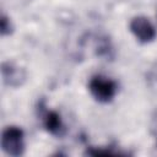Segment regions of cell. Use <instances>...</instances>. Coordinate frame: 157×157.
<instances>
[{"label": "cell", "mask_w": 157, "mask_h": 157, "mask_svg": "<svg viewBox=\"0 0 157 157\" xmlns=\"http://www.w3.org/2000/svg\"><path fill=\"white\" fill-rule=\"evenodd\" d=\"M43 125L48 132H50L52 135L58 136V137H61L66 131L65 125L60 118V114L55 110H45L44 112Z\"/></svg>", "instance_id": "5b68a950"}, {"label": "cell", "mask_w": 157, "mask_h": 157, "mask_svg": "<svg viewBox=\"0 0 157 157\" xmlns=\"http://www.w3.org/2000/svg\"><path fill=\"white\" fill-rule=\"evenodd\" d=\"M88 90L92 97L99 103H109L117 94V82L102 75H94L88 82Z\"/></svg>", "instance_id": "6da1fadb"}, {"label": "cell", "mask_w": 157, "mask_h": 157, "mask_svg": "<svg viewBox=\"0 0 157 157\" xmlns=\"http://www.w3.org/2000/svg\"><path fill=\"white\" fill-rule=\"evenodd\" d=\"M130 31L140 43H151L156 38V28L145 16H135L130 21Z\"/></svg>", "instance_id": "3957f363"}, {"label": "cell", "mask_w": 157, "mask_h": 157, "mask_svg": "<svg viewBox=\"0 0 157 157\" xmlns=\"http://www.w3.org/2000/svg\"><path fill=\"white\" fill-rule=\"evenodd\" d=\"M1 75H2L4 83L11 87H18L26 80V71L10 61L2 63Z\"/></svg>", "instance_id": "277c9868"}, {"label": "cell", "mask_w": 157, "mask_h": 157, "mask_svg": "<svg viewBox=\"0 0 157 157\" xmlns=\"http://www.w3.org/2000/svg\"><path fill=\"white\" fill-rule=\"evenodd\" d=\"M0 32H1V36H9V34H11L12 33V29H13V27H12V23H11V21H10V18L5 15V13H2L1 15V20H0Z\"/></svg>", "instance_id": "8992f818"}, {"label": "cell", "mask_w": 157, "mask_h": 157, "mask_svg": "<svg viewBox=\"0 0 157 157\" xmlns=\"http://www.w3.org/2000/svg\"><path fill=\"white\" fill-rule=\"evenodd\" d=\"M2 151L10 156H21L25 152V134L18 126L10 125L2 130L1 134Z\"/></svg>", "instance_id": "7a4b0ae2"}]
</instances>
